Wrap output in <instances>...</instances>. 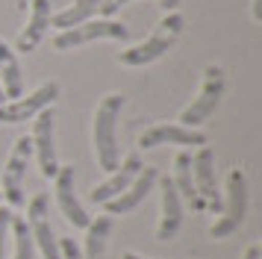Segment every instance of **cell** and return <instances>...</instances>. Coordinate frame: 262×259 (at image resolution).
<instances>
[{
  "label": "cell",
  "instance_id": "1",
  "mask_svg": "<svg viewBox=\"0 0 262 259\" xmlns=\"http://www.w3.org/2000/svg\"><path fill=\"white\" fill-rule=\"evenodd\" d=\"M124 109V97L121 94H109L100 100L95 112V153H97V165L103 171H115L121 165V153H118V115Z\"/></svg>",
  "mask_w": 262,
  "mask_h": 259
},
{
  "label": "cell",
  "instance_id": "2",
  "mask_svg": "<svg viewBox=\"0 0 262 259\" xmlns=\"http://www.w3.org/2000/svg\"><path fill=\"white\" fill-rule=\"evenodd\" d=\"M183 15L180 12H165V18L159 21V27H156V33L147 38V41H142V45L130 47V50H121V62L124 65H133V68H139V65H150V62H156L159 56H165L168 50L174 47V41L180 38V33H183Z\"/></svg>",
  "mask_w": 262,
  "mask_h": 259
},
{
  "label": "cell",
  "instance_id": "3",
  "mask_svg": "<svg viewBox=\"0 0 262 259\" xmlns=\"http://www.w3.org/2000/svg\"><path fill=\"white\" fill-rule=\"evenodd\" d=\"M221 94H224V68H221V65H206V71H203L201 94L191 100V106L183 109L180 124H183V127L198 130L203 121H209V118H212V112L218 109V103H221Z\"/></svg>",
  "mask_w": 262,
  "mask_h": 259
},
{
  "label": "cell",
  "instance_id": "4",
  "mask_svg": "<svg viewBox=\"0 0 262 259\" xmlns=\"http://www.w3.org/2000/svg\"><path fill=\"white\" fill-rule=\"evenodd\" d=\"M248 215V177L242 168H233L227 177V203H224V215L221 221L212 224V239H224V235L236 233L242 221Z\"/></svg>",
  "mask_w": 262,
  "mask_h": 259
},
{
  "label": "cell",
  "instance_id": "5",
  "mask_svg": "<svg viewBox=\"0 0 262 259\" xmlns=\"http://www.w3.org/2000/svg\"><path fill=\"white\" fill-rule=\"evenodd\" d=\"M30 153H33V139L21 136V139L15 141L6 165H3V191H0V198H6V203L12 209L24 206V177H27Z\"/></svg>",
  "mask_w": 262,
  "mask_h": 259
},
{
  "label": "cell",
  "instance_id": "6",
  "mask_svg": "<svg viewBox=\"0 0 262 259\" xmlns=\"http://www.w3.org/2000/svg\"><path fill=\"white\" fill-rule=\"evenodd\" d=\"M27 227H30V235H33L36 247L41 250V256L62 259L59 239L53 235V227H50V198L45 191H38L36 198L30 200V206H27Z\"/></svg>",
  "mask_w": 262,
  "mask_h": 259
},
{
  "label": "cell",
  "instance_id": "7",
  "mask_svg": "<svg viewBox=\"0 0 262 259\" xmlns=\"http://www.w3.org/2000/svg\"><path fill=\"white\" fill-rule=\"evenodd\" d=\"M95 38H130V30L118 21H83L71 27V30H62L56 38H53V47L56 50H74L80 45H89Z\"/></svg>",
  "mask_w": 262,
  "mask_h": 259
},
{
  "label": "cell",
  "instance_id": "8",
  "mask_svg": "<svg viewBox=\"0 0 262 259\" xmlns=\"http://www.w3.org/2000/svg\"><path fill=\"white\" fill-rule=\"evenodd\" d=\"M59 97V82H45L38 85L30 97H18L9 103H0V124H21L27 118H36L41 109L53 106V100Z\"/></svg>",
  "mask_w": 262,
  "mask_h": 259
},
{
  "label": "cell",
  "instance_id": "9",
  "mask_svg": "<svg viewBox=\"0 0 262 259\" xmlns=\"http://www.w3.org/2000/svg\"><path fill=\"white\" fill-rule=\"evenodd\" d=\"M33 150L38 153V168L41 174L53 180L59 171L56 162V124H53V106L41 109L36 115V133H33Z\"/></svg>",
  "mask_w": 262,
  "mask_h": 259
},
{
  "label": "cell",
  "instance_id": "10",
  "mask_svg": "<svg viewBox=\"0 0 262 259\" xmlns=\"http://www.w3.org/2000/svg\"><path fill=\"white\" fill-rule=\"evenodd\" d=\"M191 180H194V188L203 198V203L209 209H221V191L215 183V153L209 144H203L198 156L191 159Z\"/></svg>",
  "mask_w": 262,
  "mask_h": 259
},
{
  "label": "cell",
  "instance_id": "11",
  "mask_svg": "<svg viewBox=\"0 0 262 259\" xmlns=\"http://www.w3.org/2000/svg\"><path fill=\"white\" fill-rule=\"evenodd\" d=\"M156 180H159V171L144 165L142 171L136 174V180H133L130 186L121 191L118 198H112V200H106V203H103V206H106V212H109V215H127V212H133L144 198H147V195H150V191H154Z\"/></svg>",
  "mask_w": 262,
  "mask_h": 259
},
{
  "label": "cell",
  "instance_id": "12",
  "mask_svg": "<svg viewBox=\"0 0 262 259\" xmlns=\"http://www.w3.org/2000/svg\"><path fill=\"white\" fill-rule=\"evenodd\" d=\"M53 183H56V203H59L62 215L74 227H89V215H85L83 203H80L77 191H74V165H59Z\"/></svg>",
  "mask_w": 262,
  "mask_h": 259
},
{
  "label": "cell",
  "instance_id": "13",
  "mask_svg": "<svg viewBox=\"0 0 262 259\" xmlns=\"http://www.w3.org/2000/svg\"><path fill=\"white\" fill-rule=\"evenodd\" d=\"M156 183H159V191H162V221H159L156 239L159 242H171L180 233V227H183V200H180L171 177H162Z\"/></svg>",
  "mask_w": 262,
  "mask_h": 259
},
{
  "label": "cell",
  "instance_id": "14",
  "mask_svg": "<svg viewBox=\"0 0 262 259\" xmlns=\"http://www.w3.org/2000/svg\"><path fill=\"white\" fill-rule=\"evenodd\" d=\"M144 150L147 147H159V144H194V147H203L206 144V136L201 130L183 127V124H159V127H150L139 139Z\"/></svg>",
  "mask_w": 262,
  "mask_h": 259
},
{
  "label": "cell",
  "instance_id": "15",
  "mask_svg": "<svg viewBox=\"0 0 262 259\" xmlns=\"http://www.w3.org/2000/svg\"><path fill=\"white\" fill-rule=\"evenodd\" d=\"M142 171V159L133 153V156H127L124 159V165H118L115 171H112V177L109 180H103V183H97L95 188H92V200L95 203H106V200L118 198L124 188L130 186L133 180H136V174Z\"/></svg>",
  "mask_w": 262,
  "mask_h": 259
},
{
  "label": "cell",
  "instance_id": "16",
  "mask_svg": "<svg viewBox=\"0 0 262 259\" xmlns=\"http://www.w3.org/2000/svg\"><path fill=\"white\" fill-rule=\"evenodd\" d=\"M50 27V0H33V9H30V24L24 27V33L18 35V45L15 50H21V53H30V50H36L38 41L45 38Z\"/></svg>",
  "mask_w": 262,
  "mask_h": 259
},
{
  "label": "cell",
  "instance_id": "17",
  "mask_svg": "<svg viewBox=\"0 0 262 259\" xmlns=\"http://www.w3.org/2000/svg\"><path fill=\"white\" fill-rule=\"evenodd\" d=\"M174 188H177L180 200H186L194 212H203L206 209V203L203 198L198 195V188H194V180H191V156L189 153H177V159H174Z\"/></svg>",
  "mask_w": 262,
  "mask_h": 259
},
{
  "label": "cell",
  "instance_id": "18",
  "mask_svg": "<svg viewBox=\"0 0 262 259\" xmlns=\"http://www.w3.org/2000/svg\"><path fill=\"white\" fill-rule=\"evenodd\" d=\"M0 74H3V85L0 89L6 94V100H18L21 92H24V74H21L15 50L3 38H0Z\"/></svg>",
  "mask_w": 262,
  "mask_h": 259
},
{
  "label": "cell",
  "instance_id": "19",
  "mask_svg": "<svg viewBox=\"0 0 262 259\" xmlns=\"http://www.w3.org/2000/svg\"><path fill=\"white\" fill-rule=\"evenodd\" d=\"M85 256L83 259H106V239L109 230H112V218L109 215H100L97 221H89L85 227Z\"/></svg>",
  "mask_w": 262,
  "mask_h": 259
},
{
  "label": "cell",
  "instance_id": "20",
  "mask_svg": "<svg viewBox=\"0 0 262 259\" xmlns=\"http://www.w3.org/2000/svg\"><path fill=\"white\" fill-rule=\"evenodd\" d=\"M97 9H100V0H74V6L62 9L59 15H53L50 24L59 27V30H71V27H77V24L92 21V15H95Z\"/></svg>",
  "mask_w": 262,
  "mask_h": 259
},
{
  "label": "cell",
  "instance_id": "21",
  "mask_svg": "<svg viewBox=\"0 0 262 259\" xmlns=\"http://www.w3.org/2000/svg\"><path fill=\"white\" fill-rule=\"evenodd\" d=\"M12 233H15V259H33L36 256V242L30 235L24 218H12Z\"/></svg>",
  "mask_w": 262,
  "mask_h": 259
},
{
  "label": "cell",
  "instance_id": "22",
  "mask_svg": "<svg viewBox=\"0 0 262 259\" xmlns=\"http://www.w3.org/2000/svg\"><path fill=\"white\" fill-rule=\"evenodd\" d=\"M15 212L0 209V259H6V242H9V227H12Z\"/></svg>",
  "mask_w": 262,
  "mask_h": 259
},
{
  "label": "cell",
  "instance_id": "23",
  "mask_svg": "<svg viewBox=\"0 0 262 259\" xmlns=\"http://www.w3.org/2000/svg\"><path fill=\"white\" fill-rule=\"evenodd\" d=\"M59 256L62 259H83V250L74 245V239H59Z\"/></svg>",
  "mask_w": 262,
  "mask_h": 259
},
{
  "label": "cell",
  "instance_id": "24",
  "mask_svg": "<svg viewBox=\"0 0 262 259\" xmlns=\"http://www.w3.org/2000/svg\"><path fill=\"white\" fill-rule=\"evenodd\" d=\"M124 3H130V0H100V9H97V12H103V15H112V12H118Z\"/></svg>",
  "mask_w": 262,
  "mask_h": 259
},
{
  "label": "cell",
  "instance_id": "25",
  "mask_svg": "<svg viewBox=\"0 0 262 259\" xmlns=\"http://www.w3.org/2000/svg\"><path fill=\"white\" fill-rule=\"evenodd\" d=\"M245 259H262V247L259 245H250L248 253H245Z\"/></svg>",
  "mask_w": 262,
  "mask_h": 259
},
{
  "label": "cell",
  "instance_id": "26",
  "mask_svg": "<svg viewBox=\"0 0 262 259\" xmlns=\"http://www.w3.org/2000/svg\"><path fill=\"white\" fill-rule=\"evenodd\" d=\"M250 9H253V18L262 21V0H253V3H250Z\"/></svg>",
  "mask_w": 262,
  "mask_h": 259
},
{
  "label": "cell",
  "instance_id": "27",
  "mask_svg": "<svg viewBox=\"0 0 262 259\" xmlns=\"http://www.w3.org/2000/svg\"><path fill=\"white\" fill-rule=\"evenodd\" d=\"M177 6H180V0H162V9L165 12H177Z\"/></svg>",
  "mask_w": 262,
  "mask_h": 259
},
{
  "label": "cell",
  "instance_id": "28",
  "mask_svg": "<svg viewBox=\"0 0 262 259\" xmlns=\"http://www.w3.org/2000/svg\"><path fill=\"white\" fill-rule=\"evenodd\" d=\"M121 259H144V256H139V253H124Z\"/></svg>",
  "mask_w": 262,
  "mask_h": 259
},
{
  "label": "cell",
  "instance_id": "29",
  "mask_svg": "<svg viewBox=\"0 0 262 259\" xmlns=\"http://www.w3.org/2000/svg\"><path fill=\"white\" fill-rule=\"evenodd\" d=\"M0 103H6V94H3V89H0Z\"/></svg>",
  "mask_w": 262,
  "mask_h": 259
}]
</instances>
